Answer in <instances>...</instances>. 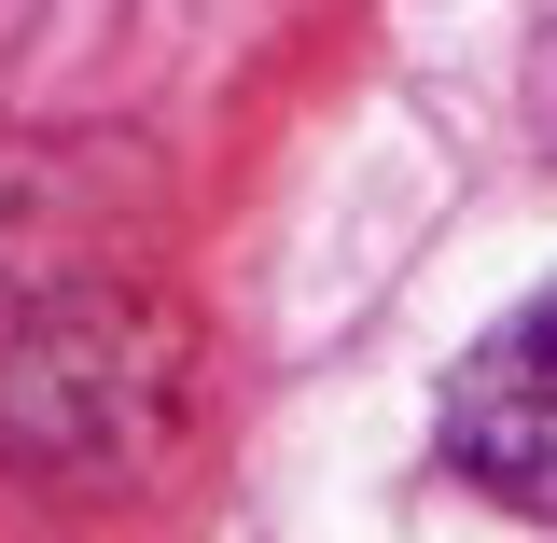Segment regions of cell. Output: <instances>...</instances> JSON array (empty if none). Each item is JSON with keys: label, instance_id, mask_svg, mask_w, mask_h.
<instances>
[{"label": "cell", "instance_id": "1", "mask_svg": "<svg viewBox=\"0 0 557 543\" xmlns=\"http://www.w3.org/2000/svg\"><path fill=\"white\" fill-rule=\"evenodd\" d=\"M196 432V335L126 279H42L0 321V488L126 502Z\"/></svg>", "mask_w": 557, "mask_h": 543}, {"label": "cell", "instance_id": "4", "mask_svg": "<svg viewBox=\"0 0 557 543\" xmlns=\"http://www.w3.org/2000/svg\"><path fill=\"white\" fill-rule=\"evenodd\" d=\"M530 139H544V168H557V28L530 42Z\"/></svg>", "mask_w": 557, "mask_h": 543}, {"label": "cell", "instance_id": "3", "mask_svg": "<svg viewBox=\"0 0 557 543\" xmlns=\"http://www.w3.org/2000/svg\"><path fill=\"white\" fill-rule=\"evenodd\" d=\"M70 237V153L57 139H0V293H42Z\"/></svg>", "mask_w": 557, "mask_h": 543}, {"label": "cell", "instance_id": "2", "mask_svg": "<svg viewBox=\"0 0 557 543\" xmlns=\"http://www.w3.org/2000/svg\"><path fill=\"white\" fill-rule=\"evenodd\" d=\"M432 446H446V474L502 502V516H557V279L516 307V321H487L460 348V377H446V405H432Z\"/></svg>", "mask_w": 557, "mask_h": 543}]
</instances>
